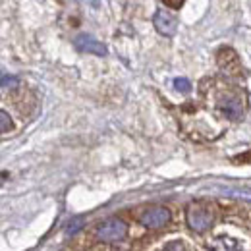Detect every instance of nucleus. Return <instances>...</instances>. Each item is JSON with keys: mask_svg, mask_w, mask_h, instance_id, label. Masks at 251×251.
Returning <instances> with one entry per match:
<instances>
[{"mask_svg": "<svg viewBox=\"0 0 251 251\" xmlns=\"http://www.w3.org/2000/svg\"><path fill=\"white\" fill-rule=\"evenodd\" d=\"M186 222H188V226L193 232L203 234L213 224V213H211L209 207H205L201 203H193V205H189L188 211H186Z\"/></svg>", "mask_w": 251, "mask_h": 251, "instance_id": "f03ea898", "label": "nucleus"}, {"mask_svg": "<svg viewBox=\"0 0 251 251\" xmlns=\"http://www.w3.org/2000/svg\"><path fill=\"white\" fill-rule=\"evenodd\" d=\"M220 110L228 116V118H240L242 116V102L238 99H226V100H220L219 102Z\"/></svg>", "mask_w": 251, "mask_h": 251, "instance_id": "0eeeda50", "label": "nucleus"}, {"mask_svg": "<svg viewBox=\"0 0 251 251\" xmlns=\"http://www.w3.org/2000/svg\"><path fill=\"white\" fill-rule=\"evenodd\" d=\"M74 45H75V49L81 50V52H89V54H97V56H106V47H104L100 41H97L95 37L87 35V33L77 35V37L74 39Z\"/></svg>", "mask_w": 251, "mask_h": 251, "instance_id": "20e7f679", "label": "nucleus"}, {"mask_svg": "<svg viewBox=\"0 0 251 251\" xmlns=\"http://www.w3.org/2000/svg\"><path fill=\"white\" fill-rule=\"evenodd\" d=\"M8 85H18V79L16 77H8L6 74H2V87H8Z\"/></svg>", "mask_w": 251, "mask_h": 251, "instance_id": "f8f14e48", "label": "nucleus"}, {"mask_svg": "<svg viewBox=\"0 0 251 251\" xmlns=\"http://www.w3.org/2000/svg\"><path fill=\"white\" fill-rule=\"evenodd\" d=\"M0 122H2V126H0V131H2V133H6V131L12 127L10 116H8V112H6V110H2V112H0Z\"/></svg>", "mask_w": 251, "mask_h": 251, "instance_id": "9b49d317", "label": "nucleus"}, {"mask_svg": "<svg viewBox=\"0 0 251 251\" xmlns=\"http://www.w3.org/2000/svg\"><path fill=\"white\" fill-rule=\"evenodd\" d=\"M83 224H85V220L81 219V217H75V219H72L66 224L64 234H66V236H74V234H77V232L83 228Z\"/></svg>", "mask_w": 251, "mask_h": 251, "instance_id": "6e6552de", "label": "nucleus"}, {"mask_svg": "<svg viewBox=\"0 0 251 251\" xmlns=\"http://www.w3.org/2000/svg\"><path fill=\"white\" fill-rule=\"evenodd\" d=\"M174 87H176L178 91H182V93H188L189 89H191V83H189L186 77H176V79H174Z\"/></svg>", "mask_w": 251, "mask_h": 251, "instance_id": "9d476101", "label": "nucleus"}, {"mask_svg": "<svg viewBox=\"0 0 251 251\" xmlns=\"http://www.w3.org/2000/svg\"><path fill=\"white\" fill-rule=\"evenodd\" d=\"M127 236V224L120 219H106L97 226V238L100 242L106 244H114V242H122Z\"/></svg>", "mask_w": 251, "mask_h": 251, "instance_id": "f257e3e1", "label": "nucleus"}, {"mask_svg": "<svg viewBox=\"0 0 251 251\" xmlns=\"http://www.w3.org/2000/svg\"><path fill=\"white\" fill-rule=\"evenodd\" d=\"M209 250L211 251H244V248L240 246L238 240L222 236V238H217V240H213V242L209 244Z\"/></svg>", "mask_w": 251, "mask_h": 251, "instance_id": "423d86ee", "label": "nucleus"}, {"mask_svg": "<svg viewBox=\"0 0 251 251\" xmlns=\"http://www.w3.org/2000/svg\"><path fill=\"white\" fill-rule=\"evenodd\" d=\"M162 251H189L188 246L184 244V242H180V240H174V242H168L166 246H164V250Z\"/></svg>", "mask_w": 251, "mask_h": 251, "instance_id": "1a4fd4ad", "label": "nucleus"}, {"mask_svg": "<svg viewBox=\"0 0 251 251\" xmlns=\"http://www.w3.org/2000/svg\"><path fill=\"white\" fill-rule=\"evenodd\" d=\"M153 25L157 27V31L164 37H174L178 29V22L174 16H170L166 10H158L153 16Z\"/></svg>", "mask_w": 251, "mask_h": 251, "instance_id": "39448f33", "label": "nucleus"}, {"mask_svg": "<svg viewBox=\"0 0 251 251\" xmlns=\"http://www.w3.org/2000/svg\"><path fill=\"white\" fill-rule=\"evenodd\" d=\"M168 220H170V211H168L166 207H151V209H147V211L139 217V222H141L145 228H160V226H164Z\"/></svg>", "mask_w": 251, "mask_h": 251, "instance_id": "7ed1b4c3", "label": "nucleus"}]
</instances>
